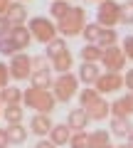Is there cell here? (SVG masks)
<instances>
[{"label":"cell","mask_w":133,"mask_h":148,"mask_svg":"<svg viewBox=\"0 0 133 148\" xmlns=\"http://www.w3.org/2000/svg\"><path fill=\"white\" fill-rule=\"evenodd\" d=\"M59 101L54 99L52 89H25V96H22V106L25 109H35V114H52L57 109Z\"/></svg>","instance_id":"1"},{"label":"cell","mask_w":133,"mask_h":148,"mask_svg":"<svg viewBox=\"0 0 133 148\" xmlns=\"http://www.w3.org/2000/svg\"><path fill=\"white\" fill-rule=\"evenodd\" d=\"M27 27H30L32 37H35V42L44 45V47H47L52 40H57V37H59L57 22H52L49 17H44V15H35V17H30Z\"/></svg>","instance_id":"2"},{"label":"cell","mask_w":133,"mask_h":148,"mask_svg":"<svg viewBox=\"0 0 133 148\" xmlns=\"http://www.w3.org/2000/svg\"><path fill=\"white\" fill-rule=\"evenodd\" d=\"M79 77L74 72H67V74H57V79H54V86H52V94L59 104H67L72 101L76 94H79Z\"/></svg>","instance_id":"3"},{"label":"cell","mask_w":133,"mask_h":148,"mask_svg":"<svg viewBox=\"0 0 133 148\" xmlns=\"http://www.w3.org/2000/svg\"><path fill=\"white\" fill-rule=\"evenodd\" d=\"M84 27H86V10H84V8H72L69 15L62 17V20L57 22L59 37H64V40L81 35V32H84Z\"/></svg>","instance_id":"4"},{"label":"cell","mask_w":133,"mask_h":148,"mask_svg":"<svg viewBox=\"0 0 133 148\" xmlns=\"http://www.w3.org/2000/svg\"><path fill=\"white\" fill-rule=\"evenodd\" d=\"M96 22L101 27H116L121 25V5L116 0H104L96 8Z\"/></svg>","instance_id":"5"},{"label":"cell","mask_w":133,"mask_h":148,"mask_svg":"<svg viewBox=\"0 0 133 148\" xmlns=\"http://www.w3.org/2000/svg\"><path fill=\"white\" fill-rule=\"evenodd\" d=\"M8 67H10V77L15 82H25L32 77V54L27 52H17L15 57H10V62H8Z\"/></svg>","instance_id":"6"},{"label":"cell","mask_w":133,"mask_h":148,"mask_svg":"<svg viewBox=\"0 0 133 148\" xmlns=\"http://www.w3.org/2000/svg\"><path fill=\"white\" fill-rule=\"evenodd\" d=\"M123 86H126V82H123V77L118 72H104L99 77V82L94 84V89L104 96V94H113V91L123 89Z\"/></svg>","instance_id":"7"},{"label":"cell","mask_w":133,"mask_h":148,"mask_svg":"<svg viewBox=\"0 0 133 148\" xmlns=\"http://www.w3.org/2000/svg\"><path fill=\"white\" fill-rule=\"evenodd\" d=\"M123 64H126V54H123V49L118 47V45H113V47H106V49H104L101 67L106 69V72H118V74H121Z\"/></svg>","instance_id":"8"},{"label":"cell","mask_w":133,"mask_h":148,"mask_svg":"<svg viewBox=\"0 0 133 148\" xmlns=\"http://www.w3.org/2000/svg\"><path fill=\"white\" fill-rule=\"evenodd\" d=\"M101 74H104V67H101V64H96V62H81L76 77H79L81 84L94 86L96 82H99V77H101Z\"/></svg>","instance_id":"9"},{"label":"cell","mask_w":133,"mask_h":148,"mask_svg":"<svg viewBox=\"0 0 133 148\" xmlns=\"http://www.w3.org/2000/svg\"><path fill=\"white\" fill-rule=\"evenodd\" d=\"M27 126H30V133H35V136H40V138H47L49 131H52V126H54V121H52L49 114H32V119H30Z\"/></svg>","instance_id":"10"},{"label":"cell","mask_w":133,"mask_h":148,"mask_svg":"<svg viewBox=\"0 0 133 148\" xmlns=\"http://www.w3.org/2000/svg\"><path fill=\"white\" fill-rule=\"evenodd\" d=\"M10 37H12V42H15L17 52H25V49H30V45L35 42V37H32L30 27L27 25H17L10 30Z\"/></svg>","instance_id":"11"},{"label":"cell","mask_w":133,"mask_h":148,"mask_svg":"<svg viewBox=\"0 0 133 148\" xmlns=\"http://www.w3.org/2000/svg\"><path fill=\"white\" fill-rule=\"evenodd\" d=\"M91 123V116L86 114V109H72L69 114H67V126L72 128V131H86Z\"/></svg>","instance_id":"12"},{"label":"cell","mask_w":133,"mask_h":148,"mask_svg":"<svg viewBox=\"0 0 133 148\" xmlns=\"http://www.w3.org/2000/svg\"><path fill=\"white\" fill-rule=\"evenodd\" d=\"M72 133H74V131H72V128L67 126V121H64V123H54L47 138H49V141H52L54 146L59 148V146H69V141H72Z\"/></svg>","instance_id":"13"},{"label":"cell","mask_w":133,"mask_h":148,"mask_svg":"<svg viewBox=\"0 0 133 148\" xmlns=\"http://www.w3.org/2000/svg\"><path fill=\"white\" fill-rule=\"evenodd\" d=\"M5 17H8V22H10L12 27H17V25H27V8H25V3H20V0H15L10 8H8V12H5Z\"/></svg>","instance_id":"14"},{"label":"cell","mask_w":133,"mask_h":148,"mask_svg":"<svg viewBox=\"0 0 133 148\" xmlns=\"http://www.w3.org/2000/svg\"><path fill=\"white\" fill-rule=\"evenodd\" d=\"M111 114L113 116H126V119L133 116V91H128L126 96H118V99L113 101L111 104Z\"/></svg>","instance_id":"15"},{"label":"cell","mask_w":133,"mask_h":148,"mask_svg":"<svg viewBox=\"0 0 133 148\" xmlns=\"http://www.w3.org/2000/svg\"><path fill=\"white\" fill-rule=\"evenodd\" d=\"M5 131H8V138H10V146H22L30 136V126H25V123H8Z\"/></svg>","instance_id":"16"},{"label":"cell","mask_w":133,"mask_h":148,"mask_svg":"<svg viewBox=\"0 0 133 148\" xmlns=\"http://www.w3.org/2000/svg\"><path fill=\"white\" fill-rule=\"evenodd\" d=\"M111 133L116 138H128L133 133V123H131V119H126V116H113L111 119Z\"/></svg>","instance_id":"17"},{"label":"cell","mask_w":133,"mask_h":148,"mask_svg":"<svg viewBox=\"0 0 133 148\" xmlns=\"http://www.w3.org/2000/svg\"><path fill=\"white\" fill-rule=\"evenodd\" d=\"M22 96H25V89H17V86H5V89H0V99H3V106L22 104Z\"/></svg>","instance_id":"18"},{"label":"cell","mask_w":133,"mask_h":148,"mask_svg":"<svg viewBox=\"0 0 133 148\" xmlns=\"http://www.w3.org/2000/svg\"><path fill=\"white\" fill-rule=\"evenodd\" d=\"M86 114L91 116V121H104V119H106L108 114H111V104H108V101L101 96V99L96 101V104L91 106V109H86Z\"/></svg>","instance_id":"19"},{"label":"cell","mask_w":133,"mask_h":148,"mask_svg":"<svg viewBox=\"0 0 133 148\" xmlns=\"http://www.w3.org/2000/svg\"><path fill=\"white\" fill-rule=\"evenodd\" d=\"M79 57H81V62H96V64H101L104 47H99V45H84V47L79 49Z\"/></svg>","instance_id":"20"},{"label":"cell","mask_w":133,"mask_h":148,"mask_svg":"<svg viewBox=\"0 0 133 148\" xmlns=\"http://www.w3.org/2000/svg\"><path fill=\"white\" fill-rule=\"evenodd\" d=\"M3 119H5V123H22V119H25V106L22 104L3 106Z\"/></svg>","instance_id":"21"},{"label":"cell","mask_w":133,"mask_h":148,"mask_svg":"<svg viewBox=\"0 0 133 148\" xmlns=\"http://www.w3.org/2000/svg\"><path fill=\"white\" fill-rule=\"evenodd\" d=\"M72 64H74V57H72V52L67 49L64 54H59V57L52 59V72H57V74H67V72H72Z\"/></svg>","instance_id":"22"},{"label":"cell","mask_w":133,"mask_h":148,"mask_svg":"<svg viewBox=\"0 0 133 148\" xmlns=\"http://www.w3.org/2000/svg\"><path fill=\"white\" fill-rule=\"evenodd\" d=\"M30 86H35V89H52V86H54L52 72H32Z\"/></svg>","instance_id":"23"},{"label":"cell","mask_w":133,"mask_h":148,"mask_svg":"<svg viewBox=\"0 0 133 148\" xmlns=\"http://www.w3.org/2000/svg\"><path fill=\"white\" fill-rule=\"evenodd\" d=\"M89 146L91 148H106L111 146V133L106 128H96V131L89 133Z\"/></svg>","instance_id":"24"},{"label":"cell","mask_w":133,"mask_h":148,"mask_svg":"<svg viewBox=\"0 0 133 148\" xmlns=\"http://www.w3.org/2000/svg\"><path fill=\"white\" fill-rule=\"evenodd\" d=\"M72 12V5L69 0H52V5H49V15H52L54 22H59L62 17H67Z\"/></svg>","instance_id":"25"},{"label":"cell","mask_w":133,"mask_h":148,"mask_svg":"<svg viewBox=\"0 0 133 148\" xmlns=\"http://www.w3.org/2000/svg\"><path fill=\"white\" fill-rule=\"evenodd\" d=\"M101 30H104V27L99 25V22H86V27H84V32H81V37L86 40V45H99Z\"/></svg>","instance_id":"26"},{"label":"cell","mask_w":133,"mask_h":148,"mask_svg":"<svg viewBox=\"0 0 133 148\" xmlns=\"http://www.w3.org/2000/svg\"><path fill=\"white\" fill-rule=\"evenodd\" d=\"M67 49H69L67 47V40H64V37H57V40H52V42L44 47V54H47L49 59H54V57H59V54H64Z\"/></svg>","instance_id":"27"},{"label":"cell","mask_w":133,"mask_h":148,"mask_svg":"<svg viewBox=\"0 0 133 148\" xmlns=\"http://www.w3.org/2000/svg\"><path fill=\"white\" fill-rule=\"evenodd\" d=\"M99 99H101V94H99L96 89H91V86H86V89L79 91V104H81V109H91Z\"/></svg>","instance_id":"28"},{"label":"cell","mask_w":133,"mask_h":148,"mask_svg":"<svg viewBox=\"0 0 133 148\" xmlns=\"http://www.w3.org/2000/svg\"><path fill=\"white\" fill-rule=\"evenodd\" d=\"M118 42V32L113 30V27H104L101 30V37H99V47H113V45Z\"/></svg>","instance_id":"29"},{"label":"cell","mask_w":133,"mask_h":148,"mask_svg":"<svg viewBox=\"0 0 133 148\" xmlns=\"http://www.w3.org/2000/svg\"><path fill=\"white\" fill-rule=\"evenodd\" d=\"M32 69L35 72H52V59L47 54H32Z\"/></svg>","instance_id":"30"},{"label":"cell","mask_w":133,"mask_h":148,"mask_svg":"<svg viewBox=\"0 0 133 148\" xmlns=\"http://www.w3.org/2000/svg\"><path fill=\"white\" fill-rule=\"evenodd\" d=\"M0 54H5V57H15L17 54V47H15V42H12L10 32L0 35Z\"/></svg>","instance_id":"31"},{"label":"cell","mask_w":133,"mask_h":148,"mask_svg":"<svg viewBox=\"0 0 133 148\" xmlns=\"http://www.w3.org/2000/svg\"><path fill=\"white\" fill-rule=\"evenodd\" d=\"M69 148H91L89 146V133L86 131H74L72 133V141H69Z\"/></svg>","instance_id":"32"},{"label":"cell","mask_w":133,"mask_h":148,"mask_svg":"<svg viewBox=\"0 0 133 148\" xmlns=\"http://www.w3.org/2000/svg\"><path fill=\"white\" fill-rule=\"evenodd\" d=\"M121 25H133V0H126L121 5Z\"/></svg>","instance_id":"33"},{"label":"cell","mask_w":133,"mask_h":148,"mask_svg":"<svg viewBox=\"0 0 133 148\" xmlns=\"http://www.w3.org/2000/svg\"><path fill=\"white\" fill-rule=\"evenodd\" d=\"M10 67H8L5 62H0V89H5V86H10Z\"/></svg>","instance_id":"34"},{"label":"cell","mask_w":133,"mask_h":148,"mask_svg":"<svg viewBox=\"0 0 133 148\" xmlns=\"http://www.w3.org/2000/svg\"><path fill=\"white\" fill-rule=\"evenodd\" d=\"M121 49H123V54H126V59H133V35H126V37H123Z\"/></svg>","instance_id":"35"},{"label":"cell","mask_w":133,"mask_h":148,"mask_svg":"<svg viewBox=\"0 0 133 148\" xmlns=\"http://www.w3.org/2000/svg\"><path fill=\"white\" fill-rule=\"evenodd\" d=\"M10 30H12V25L8 22V17L0 15V35H5V32H10Z\"/></svg>","instance_id":"36"},{"label":"cell","mask_w":133,"mask_h":148,"mask_svg":"<svg viewBox=\"0 0 133 148\" xmlns=\"http://www.w3.org/2000/svg\"><path fill=\"white\" fill-rule=\"evenodd\" d=\"M32 148H57V146H54V143L49 141V138H40V141L35 143V146H32Z\"/></svg>","instance_id":"37"},{"label":"cell","mask_w":133,"mask_h":148,"mask_svg":"<svg viewBox=\"0 0 133 148\" xmlns=\"http://www.w3.org/2000/svg\"><path fill=\"white\" fill-rule=\"evenodd\" d=\"M10 146V138H8V131L5 128H0V148H8Z\"/></svg>","instance_id":"38"},{"label":"cell","mask_w":133,"mask_h":148,"mask_svg":"<svg viewBox=\"0 0 133 148\" xmlns=\"http://www.w3.org/2000/svg\"><path fill=\"white\" fill-rule=\"evenodd\" d=\"M123 82H126V89H131V91H133V69H128V72H126Z\"/></svg>","instance_id":"39"},{"label":"cell","mask_w":133,"mask_h":148,"mask_svg":"<svg viewBox=\"0 0 133 148\" xmlns=\"http://www.w3.org/2000/svg\"><path fill=\"white\" fill-rule=\"evenodd\" d=\"M12 3H15V0H0V15H5V12H8V8H10Z\"/></svg>","instance_id":"40"},{"label":"cell","mask_w":133,"mask_h":148,"mask_svg":"<svg viewBox=\"0 0 133 148\" xmlns=\"http://www.w3.org/2000/svg\"><path fill=\"white\" fill-rule=\"evenodd\" d=\"M126 141H128V146H133V133H131V136L126 138Z\"/></svg>","instance_id":"41"},{"label":"cell","mask_w":133,"mask_h":148,"mask_svg":"<svg viewBox=\"0 0 133 148\" xmlns=\"http://www.w3.org/2000/svg\"><path fill=\"white\" fill-rule=\"evenodd\" d=\"M116 148H133V146H128V143H123V146H116Z\"/></svg>","instance_id":"42"},{"label":"cell","mask_w":133,"mask_h":148,"mask_svg":"<svg viewBox=\"0 0 133 148\" xmlns=\"http://www.w3.org/2000/svg\"><path fill=\"white\" fill-rule=\"evenodd\" d=\"M94 3H104V0H94Z\"/></svg>","instance_id":"43"},{"label":"cell","mask_w":133,"mask_h":148,"mask_svg":"<svg viewBox=\"0 0 133 148\" xmlns=\"http://www.w3.org/2000/svg\"><path fill=\"white\" fill-rule=\"evenodd\" d=\"M106 148H113V146H106Z\"/></svg>","instance_id":"44"},{"label":"cell","mask_w":133,"mask_h":148,"mask_svg":"<svg viewBox=\"0 0 133 148\" xmlns=\"http://www.w3.org/2000/svg\"><path fill=\"white\" fill-rule=\"evenodd\" d=\"M20 3H25V0H20Z\"/></svg>","instance_id":"45"}]
</instances>
